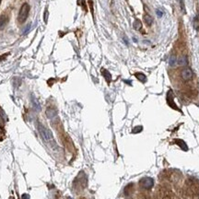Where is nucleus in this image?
I'll return each instance as SVG.
<instances>
[{
	"instance_id": "17",
	"label": "nucleus",
	"mask_w": 199,
	"mask_h": 199,
	"mask_svg": "<svg viewBox=\"0 0 199 199\" xmlns=\"http://www.w3.org/2000/svg\"><path fill=\"white\" fill-rule=\"evenodd\" d=\"M176 142H177V144H179V146L181 147L183 149H187V147H186L185 143H184L183 140H176Z\"/></svg>"
},
{
	"instance_id": "18",
	"label": "nucleus",
	"mask_w": 199,
	"mask_h": 199,
	"mask_svg": "<svg viewBox=\"0 0 199 199\" xmlns=\"http://www.w3.org/2000/svg\"><path fill=\"white\" fill-rule=\"evenodd\" d=\"M142 126H136L134 129H133V133H134V134H137V133H139V132H141L142 131Z\"/></svg>"
},
{
	"instance_id": "3",
	"label": "nucleus",
	"mask_w": 199,
	"mask_h": 199,
	"mask_svg": "<svg viewBox=\"0 0 199 199\" xmlns=\"http://www.w3.org/2000/svg\"><path fill=\"white\" fill-rule=\"evenodd\" d=\"M181 77L184 80V81H188L193 78V71L190 67H186L182 70L181 72Z\"/></svg>"
},
{
	"instance_id": "1",
	"label": "nucleus",
	"mask_w": 199,
	"mask_h": 199,
	"mask_svg": "<svg viewBox=\"0 0 199 199\" xmlns=\"http://www.w3.org/2000/svg\"><path fill=\"white\" fill-rule=\"evenodd\" d=\"M29 12H30V5L28 3H24L21 6L20 12H18V22L21 23V24L24 23L28 18V16H29Z\"/></svg>"
},
{
	"instance_id": "5",
	"label": "nucleus",
	"mask_w": 199,
	"mask_h": 199,
	"mask_svg": "<svg viewBox=\"0 0 199 199\" xmlns=\"http://www.w3.org/2000/svg\"><path fill=\"white\" fill-rule=\"evenodd\" d=\"M45 113H46V116L48 117L49 119H54V118L57 115V112H56V110L54 108H48L46 110Z\"/></svg>"
},
{
	"instance_id": "20",
	"label": "nucleus",
	"mask_w": 199,
	"mask_h": 199,
	"mask_svg": "<svg viewBox=\"0 0 199 199\" xmlns=\"http://www.w3.org/2000/svg\"><path fill=\"white\" fill-rule=\"evenodd\" d=\"M156 13H157V15H158L159 18H162V15H163V12L160 10V9H157V10H156Z\"/></svg>"
},
{
	"instance_id": "14",
	"label": "nucleus",
	"mask_w": 199,
	"mask_h": 199,
	"mask_svg": "<svg viewBox=\"0 0 199 199\" xmlns=\"http://www.w3.org/2000/svg\"><path fill=\"white\" fill-rule=\"evenodd\" d=\"M5 122H6V115H5L4 111L0 108V125L1 126L5 124Z\"/></svg>"
},
{
	"instance_id": "15",
	"label": "nucleus",
	"mask_w": 199,
	"mask_h": 199,
	"mask_svg": "<svg viewBox=\"0 0 199 199\" xmlns=\"http://www.w3.org/2000/svg\"><path fill=\"white\" fill-rule=\"evenodd\" d=\"M32 103H33V106H34V108L36 109V110L39 112L40 110H41V107H40V105H39V103H38V102H37V100L32 96Z\"/></svg>"
},
{
	"instance_id": "13",
	"label": "nucleus",
	"mask_w": 199,
	"mask_h": 199,
	"mask_svg": "<svg viewBox=\"0 0 199 199\" xmlns=\"http://www.w3.org/2000/svg\"><path fill=\"white\" fill-rule=\"evenodd\" d=\"M133 28L136 30V31H139L141 28H142V23L139 20H136L133 23Z\"/></svg>"
},
{
	"instance_id": "19",
	"label": "nucleus",
	"mask_w": 199,
	"mask_h": 199,
	"mask_svg": "<svg viewBox=\"0 0 199 199\" xmlns=\"http://www.w3.org/2000/svg\"><path fill=\"white\" fill-rule=\"evenodd\" d=\"M48 16H49V12H48V10H47V9H45L44 16V20L45 23L47 22V20H48Z\"/></svg>"
},
{
	"instance_id": "11",
	"label": "nucleus",
	"mask_w": 199,
	"mask_h": 199,
	"mask_svg": "<svg viewBox=\"0 0 199 199\" xmlns=\"http://www.w3.org/2000/svg\"><path fill=\"white\" fill-rule=\"evenodd\" d=\"M169 64H170V66H172V67H173V66L176 65V64H177L176 55H170V59H169Z\"/></svg>"
},
{
	"instance_id": "9",
	"label": "nucleus",
	"mask_w": 199,
	"mask_h": 199,
	"mask_svg": "<svg viewBox=\"0 0 199 199\" xmlns=\"http://www.w3.org/2000/svg\"><path fill=\"white\" fill-rule=\"evenodd\" d=\"M168 95L170 97V100H167V101H168V103H169V105H170V107H172L173 109H175V110H178L177 106L175 105V103L173 102V95H172V91H170L168 92Z\"/></svg>"
},
{
	"instance_id": "8",
	"label": "nucleus",
	"mask_w": 199,
	"mask_h": 199,
	"mask_svg": "<svg viewBox=\"0 0 199 199\" xmlns=\"http://www.w3.org/2000/svg\"><path fill=\"white\" fill-rule=\"evenodd\" d=\"M102 76L104 77V78H105V80L108 82V83H110L111 82V80H112V75L110 74V72H109L108 70L106 69H102Z\"/></svg>"
},
{
	"instance_id": "2",
	"label": "nucleus",
	"mask_w": 199,
	"mask_h": 199,
	"mask_svg": "<svg viewBox=\"0 0 199 199\" xmlns=\"http://www.w3.org/2000/svg\"><path fill=\"white\" fill-rule=\"evenodd\" d=\"M37 128H38V131H39V133H40V135L42 136V137L44 140L49 141L51 139H53V135H52V132L49 129H47L44 125H42L40 124V123H38Z\"/></svg>"
},
{
	"instance_id": "12",
	"label": "nucleus",
	"mask_w": 199,
	"mask_h": 199,
	"mask_svg": "<svg viewBox=\"0 0 199 199\" xmlns=\"http://www.w3.org/2000/svg\"><path fill=\"white\" fill-rule=\"evenodd\" d=\"M135 76H136V78L138 79L139 81H141V82L144 83V82L147 81V77H146V76L143 73H136Z\"/></svg>"
},
{
	"instance_id": "7",
	"label": "nucleus",
	"mask_w": 199,
	"mask_h": 199,
	"mask_svg": "<svg viewBox=\"0 0 199 199\" xmlns=\"http://www.w3.org/2000/svg\"><path fill=\"white\" fill-rule=\"evenodd\" d=\"M177 63H178V65H180V66H185V65H187V64H188L187 56H185V55L180 56L178 61H177Z\"/></svg>"
},
{
	"instance_id": "10",
	"label": "nucleus",
	"mask_w": 199,
	"mask_h": 199,
	"mask_svg": "<svg viewBox=\"0 0 199 199\" xmlns=\"http://www.w3.org/2000/svg\"><path fill=\"white\" fill-rule=\"evenodd\" d=\"M144 21L147 26H151L153 23V18L149 14H146V15H144Z\"/></svg>"
},
{
	"instance_id": "23",
	"label": "nucleus",
	"mask_w": 199,
	"mask_h": 199,
	"mask_svg": "<svg viewBox=\"0 0 199 199\" xmlns=\"http://www.w3.org/2000/svg\"><path fill=\"white\" fill-rule=\"evenodd\" d=\"M30 27H31V24H29V25H28V26L26 27V28H27V29H26V31H24V33H27V31H29V30H30Z\"/></svg>"
},
{
	"instance_id": "4",
	"label": "nucleus",
	"mask_w": 199,
	"mask_h": 199,
	"mask_svg": "<svg viewBox=\"0 0 199 199\" xmlns=\"http://www.w3.org/2000/svg\"><path fill=\"white\" fill-rule=\"evenodd\" d=\"M153 180L149 177H145L140 180V185L145 189H149L153 186Z\"/></svg>"
},
{
	"instance_id": "21",
	"label": "nucleus",
	"mask_w": 199,
	"mask_h": 199,
	"mask_svg": "<svg viewBox=\"0 0 199 199\" xmlns=\"http://www.w3.org/2000/svg\"><path fill=\"white\" fill-rule=\"evenodd\" d=\"M123 40H124L125 44L126 45H128V44H129V41H128V39H127V37H126V36H124V37H123Z\"/></svg>"
},
{
	"instance_id": "6",
	"label": "nucleus",
	"mask_w": 199,
	"mask_h": 199,
	"mask_svg": "<svg viewBox=\"0 0 199 199\" xmlns=\"http://www.w3.org/2000/svg\"><path fill=\"white\" fill-rule=\"evenodd\" d=\"M7 21H8V18L6 15L0 16V31L4 30V28L7 24Z\"/></svg>"
},
{
	"instance_id": "16",
	"label": "nucleus",
	"mask_w": 199,
	"mask_h": 199,
	"mask_svg": "<svg viewBox=\"0 0 199 199\" xmlns=\"http://www.w3.org/2000/svg\"><path fill=\"white\" fill-rule=\"evenodd\" d=\"M179 3H180V7H181V10L183 14L186 13V10H185V6H184V2L183 0H179Z\"/></svg>"
},
{
	"instance_id": "22",
	"label": "nucleus",
	"mask_w": 199,
	"mask_h": 199,
	"mask_svg": "<svg viewBox=\"0 0 199 199\" xmlns=\"http://www.w3.org/2000/svg\"><path fill=\"white\" fill-rule=\"evenodd\" d=\"M21 199H30V196L27 195V194H24V195L21 196Z\"/></svg>"
}]
</instances>
